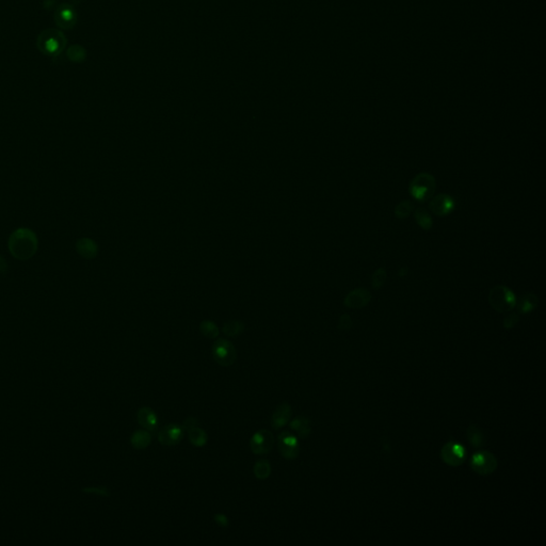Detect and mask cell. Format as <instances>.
<instances>
[{
  "label": "cell",
  "instance_id": "obj_25",
  "mask_svg": "<svg viewBox=\"0 0 546 546\" xmlns=\"http://www.w3.org/2000/svg\"><path fill=\"white\" fill-rule=\"evenodd\" d=\"M415 220L420 227L423 230H429L432 226V220H431L430 214L424 208H419L415 211Z\"/></svg>",
  "mask_w": 546,
  "mask_h": 546
},
{
  "label": "cell",
  "instance_id": "obj_27",
  "mask_svg": "<svg viewBox=\"0 0 546 546\" xmlns=\"http://www.w3.org/2000/svg\"><path fill=\"white\" fill-rule=\"evenodd\" d=\"M413 210V203L410 201H403L401 202V203L396 207V210H395V213L397 217H398L399 219H404L407 218L408 215L411 213V211H412Z\"/></svg>",
  "mask_w": 546,
  "mask_h": 546
},
{
  "label": "cell",
  "instance_id": "obj_5",
  "mask_svg": "<svg viewBox=\"0 0 546 546\" xmlns=\"http://www.w3.org/2000/svg\"><path fill=\"white\" fill-rule=\"evenodd\" d=\"M212 356L222 367H230L236 361L237 352L233 343L225 338L215 340L212 346Z\"/></svg>",
  "mask_w": 546,
  "mask_h": 546
},
{
  "label": "cell",
  "instance_id": "obj_6",
  "mask_svg": "<svg viewBox=\"0 0 546 546\" xmlns=\"http://www.w3.org/2000/svg\"><path fill=\"white\" fill-rule=\"evenodd\" d=\"M470 467L476 474L488 476L497 468V460L490 451H478L470 459Z\"/></svg>",
  "mask_w": 546,
  "mask_h": 546
},
{
  "label": "cell",
  "instance_id": "obj_1",
  "mask_svg": "<svg viewBox=\"0 0 546 546\" xmlns=\"http://www.w3.org/2000/svg\"><path fill=\"white\" fill-rule=\"evenodd\" d=\"M8 247L15 258L28 260L38 250V238L28 228H18L10 236Z\"/></svg>",
  "mask_w": 546,
  "mask_h": 546
},
{
  "label": "cell",
  "instance_id": "obj_12",
  "mask_svg": "<svg viewBox=\"0 0 546 546\" xmlns=\"http://www.w3.org/2000/svg\"><path fill=\"white\" fill-rule=\"evenodd\" d=\"M429 208L436 215L448 214L454 210L455 201L453 198H450L449 195L446 194L436 195L435 198L431 200L429 203Z\"/></svg>",
  "mask_w": 546,
  "mask_h": 546
},
{
  "label": "cell",
  "instance_id": "obj_28",
  "mask_svg": "<svg viewBox=\"0 0 546 546\" xmlns=\"http://www.w3.org/2000/svg\"><path fill=\"white\" fill-rule=\"evenodd\" d=\"M385 279H386V273L384 269H379V270H377L373 276L374 287L375 288L381 287L383 285V283L385 282Z\"/></svg>",
  "mask_w": 546,
  "mask_h": 546
},
{
  "label": "cell",
  "instance_id": "obj_17",
  "mask_svg": "<svg viewBox=\"0 0 546 546\" xmlns=\"http://www.w3.org/2000/svg\"><path fill=\"white\" fill-rule=\"evenodd\" d=\"M289 426H291V429L293 431L298 433L301 439H306L311 434V423H309V420L304 416L295 417L289 423Z\"/></svg>",
  "mask_w": 546,
  "mask_h": 546
},
{
  "label": "cell",
  "instance_id": "obj_18",
  "mask_svg": "<svg viewBox=\"0 0 546 546\" xmlns=\"http://www.w3.org/2000/svg\"><path fill=\"white\" fill-rule=\"evenodd\" d=\"M152 436L147 430H138L131 435L130 443L136 449H145L150 446Z\"/></svg>",
  "mask_w": 546,
  "mask_h": 546
},
{
  "label": "cell",
  "instance_id": "obj_29",
  "mask_svg": "<svg viewBox=\"0 0 546 546\" xmlns=\"http://www.w3.org/2000/svg\"><path fill=\"white\" fill-rule=\"evenodd\" d=\"M518 320H520V317H518L514 313L511 314V315L505 317V318L504 319V327L507 328V329L513 328V327H515V325L518 322Z\"/></svg>",
  "mask_w": 546,
  "mask_h": 546
},
{
  "label": "cell",
  "instance_id": "obj_32",
  "mask_svg": "<svg viewBox=\"0 0 546 546\" xmlns=\"http://www.w3.org/2000/svg\"><path fill=\"white\" fill-rule=\"evenodd\" d=\"M198 426V420L194 419V417H188V419L185 420L184 423H183V429L184 430H189L193 427H197Z\"/></svg>",
  "mask_w": 546,
  "mask_h": 546
},
{
  "label": "cell",
  "instance_id": "obj_19",
  "mask_svg": "<svg viewBox=\"0 0 546 546\" xmlns=\"http://www.w3.org/2000/svg\"><path fill=\"white\" fill-rule=\"evenodd\" d=\"M188 436H189L190 443L195 447H204L208 442L207 433L198 426L188 430Z\"/></svg>",
  "mask_w": 546,
  "mask_h": 546
},
{
  "label": "cell",
  "instance_id": "obj_31",
  "mask_svg": "<svg viewBox=\"0 0 546 546\" xmlns=\"http://www.w3.org/2000/svg\"><path fill=\"white\" fill-rule=\"evenodd\" d=\"M214 522L217 525H219L220 527H223V528H226L228 527V525H230V521H228V517L223 514V513H218L214 515Z\"/></svg>",
  "mask_w": 546,
  "mask_h": 546
},
{
  "label": "cell",
  "instance_id": "obj_22",
  "mask_svg": "<svg viewBox=\"0 0 546 546\" xmlns=\"http://www.w3.org/2000/svg\"><path fill=\"white\" fill-rule=\"evenodd\" d=\"M538 299L534 294H525L518 303V309L523 314L530 313L537 306Z\"/></svg>",
  "mask_w": 546,
  "mask_h": 546
},
{
  "label": "cell",
  "instance_id": "obj_10",
  "mask_svg": "<svg viewBox=\"0 0 546 546\" xmlns=\"http://www.w3.org/2000/svg\"><path fill=\"white\" fill-rule=\"evenodd\" d=\"M55 23L62 29H72L77 23V12L70 3H61L55 12Z\"/></svg>",
  "mask_w": 546,
  "mask_h": 546
},
{
  "label": "cell",
  "instance_id": "obj_7",
  "mask_svg": "<svg viewBox=\"0 0 546 546\" xmlns=\"http://www.w3.org/2000/svg\"><path fill=\"white\" fill-rule=\"evenodd\" d=\"M441 457L442 460L449 466H460L465 460V449L458 442L450 441L443 446Z\"/></svg>",
  "mask_w": 546,
  "mask_h": 546
},
{
  "label": "cell",
  "instance_id": "obj_20",
  "mask_svg": "<svg viewBox=\"0 0 546 546\" xmlns=\"http://www.w3.org/2000/svg\"><path fill=\"white\" fill-rule=\"evenodd\" d=\"M466 435H467V440L470 443L471 446H474L476 448L483 446V443H484L483 433L479 428L475 426V424H470V426L467 428Z\"/></svg>",
  "mask_w": 546,
  "mask_h": 546
},
{
  "label": "cell",
  "instance_id": "obj_4",
  "mask_svg": "<svg viewBox=\"0 0 546 546\" xmlns=\"http://www.w3.org/2000/svg\"><path fill=\"white\" fill-rule=\"evenodd\" d=\"M411 194L417 201L424 202L429 200L435 190V179L428 173H421L416 175L412 179L409 187Z\"/></svg>",
  "mask_w": 546,
  "mask_h": 546
},
{
  "label": "cell",
  "instance_id": "obj_2",
  "mask_svg": "<svg viewBox=\"0 0 546 546\" xmlns=\"http://www.w3.org/2000/svg\"><path fill=\"white\" fill-rule=\"evenodd\" d=\"M66 42V38L61 31L49 28L40 33L37 39V47L46 56L57 57L65 49Z\"/></svg>",
  "mask_w": 546,
  "mask_h": 546
},
{
  "label": "cell",
  "instance_id": "obj_11",
  "mask_svg": "<svg viewBox=\"0 0 546 546\" xmlns=\"http://www.w3.org/2000/svg\"><path fill=\"white\" fill-rule=\"evenodd\" d=\"M184 429L176 423H170L158 432V441L164 446L177 445L184 437Z\"/></svg>",
  "mask_w": 546,
  "mask_h": 546
},
{
  "label": "cell",
  "instance_id": "obj_14",
  "mask_svg": "<svg viewBox=\"0 0 546 546\" xmlns=\"http://www.w3.org/2000/svg\"><path fill=\"white\" fill-rule=\"evenodd\" d=\"M370 299L372 295L366 289H355L346 296L345 305L350 308H362L368 304Z\"/></svg>",
  "mask_w": 546,
  "mask_h": 546
},
{
  "label": "cell",
  "instance_id": "obj_23",
  "mask_svg": "<svg viewBox=\"0 0 546 546\" xmlns=\"http://www.w3.org/2000/svg\"><path fill=\"white\" fill-rule=\"evenodd\" d=\"M245 330V325L244 322H241L239 320H232V321H228L226 323H224L223 326V332L225 335L230 336V337H236L240 335L242 332H244Z\"/></svg>",
  "mask_w": 546,
  "mask_h": 546
},
{
  "label": "cell",
  "instance_id": "obj_8",
  "mask_svg": "<svg viewBox=\"0 0 546 546\" xmlns=\"http://www.w3.org/2000/svg\"><path fill=\"white\" fill-rule=\"evenodd\" d=\"M278 447L281 455L288 460L295 459L300 454L298 439L289 431H284L278 436Z\"/></svg>",
  "mask_w": 546,
  "mask_h": 546
},
{
  "label": "cell",
  "instance_id": "obj_15",
  "mask_svg": "<svg viewBox=\"0 0 546 546\" xmlns=\"http://www.w3.org/2000/svg\"><path fill=\"white\" fill-rule=\"evenodd\" d=\"M137 419H138V422L139 424L142 428H144L145 430L147 431H155L157 428V424H158V419H157V415L156 413L154 412V410L148 408V407H143L139 409L138 411V414H137Z\"/></svg>",
  "mask_w": 546,
  "mask_h": 546
},
{
  "label": "cell",
  "instance_id": "obj_30",
  "mask_svg": "<svg viewBox=\"0 0 546 546\" xmlns=\"http://www.w3.org/2000/svg\"><path fill=\"white\" fill-rule=\"evenodd\" d=\"M352 327V319L349 315H343L339 318L338 322V329L340 330H349Z\"/></svg>",
  "mask_w": 546,
  "mask_h": 546
},
{
  "label": "cell",
  "instance_id": "obj_3",
  "mask_svg": "<svg viewBox=\"0 0 546 546\" xmlns=\"http://www.w3.org/2000/svg\"><path fill=\"white\" fill-rule=\"evenodd\" d=\"M489 302L495 311L507 313L512 311L516 305L514 294L505 286H495L489 294Z\"/></svg>",
  "mask_w": 546,
  "mask_h": 546
},
{
  "label": "cell",
  "instance_id": "obj_33",
  "mask_svg": "<svg viewBox=\"0 0 546 546\" xmlns=\"http://www.w3.org/2000/svg\"><path fill=\"white\" fill-rule=\"evenodd\" d=\"M6 271H8V265L4 258L0 256V273H5Z\"/></svg>",
  "mask_w": 546,
  "mask_h": 546
},
{
  "label": "cell",
  "instance_id": "obj_13",
  "mask_svg": "<svg viewBox=\"0 0 546 546\" xmlns=\"http://www.w3.org/2000/svg\"><path fill=\"white\" fill-rule=\"evenodd\" d=\"M293 414L292 407L288 402H283L275 409L271 419V427L273 430H280L288 423Z\"/></svg>",
  "mask_w": 546,
  "mask_h": 546
},
{
  "label": "cell",
  "instance_id": "obj_21",
  "mask_svg": "<svg viewBox=\"0 0 546 546\" xmlns=\"http://www.w3.org/2000/svg\"><path fill=\"white\" fill-rule=\"evenodd\" d=\"M254 475L259 480H266L271 475V464L268 460H258L254 465Z\"/></svg>",
  "mask_w": 546,
  "mask_h": 546
},
{
  "label": "cell",
  "instance_id": "obj_26",
  "mask_svg": "<svg viewBox=\"0 0 546 546\" xmlns=\"http://www.w3.org/2000/svg\"><path fill=\"white\" fill-rule=\"evenodd\" d=\"M85 50L79 45H73L67 49V57L73 62H83L85 59Z\"/></svg>",
  "mask_w": 546,
  "mask_h": 546
},
{
  "label": "cell",
  "instance_id": "obj_9",
  "mask_svg": "<svg viewBox=\"0 0 546 546\" xmlns=\"http://www.w3.org/2000/svg\"><path fill=\"white\" fill-rule=\"evenodd\" d=\"M274 436L268 430H259L251 437L250 447L255 455L269 454L273 448Z\"/></svg>",
  "mask_w": 546,
  "mask_h": 546
},
{
  "label": "cell",
  "instance_id": "obj_16",
  "mask_svg": "<svg viewBox=\"0 0 546 546\" xmlns=\"http://www.w3.org/2000/svg\"><path fill=\"white\" fill-rule=\"evenodd\" d=\"M76 250L84 258L92 259L96 257L98 253V247L96 242L90 238H82L76 242Z\"/></svg>",
  "mask_w": 546,
  "mask_h": 546
},
{
  "label": "cell",
  "instance_id": "obj_24",
  "mask_svg": "<svg viewBox=\"0 0 546 546\" xmlns=\"http://www.w3.org/2000/svg\"><path fill=\"white\" fill-rule=\"evenodd\" d=\"M200 331L207 338H215L219 335V328L210 320L202 321L200 325Z\"/></svg>",
  "mask_w": 546,
  "mask_h": 546
}]
</instances>
